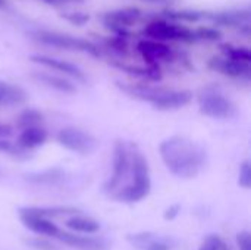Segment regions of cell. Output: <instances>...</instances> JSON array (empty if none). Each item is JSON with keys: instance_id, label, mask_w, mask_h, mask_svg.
<instances>
[{"instance_id": "1", "label": "cell", "mask_w": 251, "mask_h": 250, "mask_svg": "<svg viewBox=\"0 0 251 250\" xmlns=\"http://www.w3.org/2000/svg\"><path fill=\"white\" fill-rule=\"evenodd\" d=\"M160 158L169 172L182 180L196 178L207 165L206 149L185 136H172L159 146Z\"/></svg>"}, {"instance_id": "2", "label": "cell", "mask_w": 251, "mask_h": 250, "mask_svg": "<svg viewBox=\"0 0 251 250\" xmlns=\"http://www.w3.org/2000/svg\"><path fill=\"white\" fill-rule=\"evenodd\" d=\"M129 169L132 174V183L116 193H110L112 199L124 203H135L146 199L151 190V178L147 158L138 149V146H129Z\"/></svg>"}, {"instance_id": "3", "label": "cell", "mask_w": 251, "mask_h": 250, "mask_svg": "<svg viewBox=\"0 0 251 250\" xmlns=\"http://www.w3.org/2000/svg\"><path fill=\"white\" fill-rule=\"evenodd\" d=\"M29 37L49 47L54 49H62V50H69V52H78V53H87L93 57H100L101 50L100 46L81 37H75L66 32L60 31H51V29H34L29 32Z\"/></svg>"}, {"instance_id": "4", "label": "cell", "mask_w": 251, "mask_h": 250, "mask_svg": "<svg viewBox=\"0 0 251 250\" xmlns=\"http://www.w3.org/2000/svg\"><path fill=\"white\" fill-rule=\"evenodd\" d=\"M200 112L212 119H231L237 116L238 108L235 102L216 85H207L197 96Z\"/></svg>"}, {"instance_id": "5", "label": "cell", "mask_w": 251, "mask_h": 250, "mask_svg": "<svg viewBox=\"0 0 251 250\" xmlns=\"http://www.w3.org/2000/svg\"><path fill=\"white\" fill-rule=\"evenodd\" d=\"M143 35L147 38H151V40L163 41V43H168V41L169 43L171 41L187 43V44L199 43L196 29H193L187 25H182L179 22L168 21L165 18L150 21L143 28Z\"/></svg>"}, {"instance_id": "6", "label": "cell", "mask_w": 251, "mask_h": 250, "mask_svg": "<svg viewBox=\"0 0 251 250\" xmlns=\"http://www.w3.org/2000/svg\"><path fill=\"white\" fill-rule=\"evenodd\" d=\"M143 10L135 7V6H128V7H119V9H113V10H107L103 12L99 19L101 22V25L112 31L113 34L118 35H126L131 37L129 28L137 24L141 18H143Z\"/></svg>"}, {"instance_id": "7", "label": "cell", "mask_w": 251, "mask_h": 250, "mask_svg": "<svg viewBox=\"0 0 251 250\" xmlns=\"http://www.w3.org/2000/svg\"><path fill=\"white\" fill-rule=\"evenodd\" d=\"M56 140L62 147L82 156L91 155L97 149V139L91 133L78 127H65L59 130Z\"/></svg>"}, {"instance_id": "8", "label": "cell", "mask_w": 251, "mask_h": 250, "mask_svg": "<svg viewBox=\"0 0 251 250\" xmlns=\"http://www.w3.org/2000/svg\"><path fill=\"white\" fill-rule=\"evenodd\" d=\"M203 19L212 22L213 25L232 28L247 37L251 32V10L249 7L226 9V10H218V12L204 10Z\"/></svg>"}, {"instance_id": "9", "label": "cell", "mask_w": 251, "mask_h": 250, "mask_svg": "<svg viewBox=\"0 0 251 250\" xmlns=\"http://www.w3.org/2000/svg\"><path fill=\"white\" fill-rule=\"evenodd\" d=\"M135 50L147 65L160 66V63H171L179 59V53L169 44L151 38H143L137 43Z\"/></svg>"}, {"instance_id": "10", "label": "cell", "mask_w": 251, "mask_h": 250, "mask_svg": "<svg viewBox=\"0 0 251 250\" xmlns=\"http://www.w3.org/2000/svg\"><path fill=\"white\" fill-rule=\"evenodd\" d=\"M112 175L104 183V192L113 193L119 184L124 181L129 169V146L124 140H116L113 146V162H112Z\"/></svg>"}, {"instance_id": "11", "label": "cell", "mask_w": 251, "mask_h": 250, "mask_svg": "<svg viewBox=\"0 0 251 250\" xmlns=\"http://www.w3.org/2000/svg\"><path fill=\"white\" fill-rule=\"evenodd\" d=\"M207 68L232 80H251V62L237 60L226 56H215L207 60Z\"/></svg>"}, {"instance_id": "12", "label": "cell", "mask_w": 251, "mask_h": 250, "mask_svg": "<svg viewBox=\"0 0 251 250\" xmlns=\"http://www.w3.org/2000/svg\"><path fill=\"white\" fill-rule=\"evenodd\" d=\"M29 60L34 62V63H38V65H41L44 68H49V69L62 72L66 77H69V78H72V80H75L78 83H82V84L87 83L85 72L78 65L71 63L68 60L57 59V57H53V56H47V55H31L29 56Z\"/></svg>"}, {"instance_id": "13", "label": "cell", "mask_w": 251, "mask_h": 250, "mask_svg": "<svg viewBox=\"0 0 251 250\" xmlns=\"http://www.w3.org/2000/svg\"><path fill=\"white\" fill-rule=\"evenodd\" d=\"M56 239L66 246L79 250H109V243L104 240H100V239L82 237V236H75V234L63 233V231H60L56 236Z\"/></svg>"}, {"instance_id": "14", "label": "cell", "mask_w": 251, "mask_h": 250, "mask_svg": "<svg viewBox=\"0 0 251 250\" xmlns=\"http://www.w3.org/2000/svg\"><path fill=\"white\" fill-rule=\"evenodd\" d=\"M112 66L121 69L122 72L137 77L140 80H146V81H160L162 80V71L160 66H140V65H132V63H125L122 60H110Z\"/></svg>"}, {"instance_id": "15", "label": "cell", "mask_w": 251, "mask_h": 250, "mask_svg": "<svg viewBox=\"0 0 251 250\" xmlns=\"http://www.w3.org/2000/svg\"><path fill=\"white\" fill-rule=\"evenodd\" d=\"M21 222L31 231L40 234V236H46V237H56L60 230L56 224H53L51 221H49V218H43V217H37V215H26V214H19Z\"/></svg>"}, {"instance_id": "16", "label": "cell", "mask_w": 251, "mask_h": 250, "mask_svg": "<svg viewBox=\"0 0 251 250\" xmlns=\"http://www.w3.org/2000/svg\"><path fill=\"white\" fill-rule=\"evenodd\" d=\"M49 139V133L46 128H43L41 125L37 127H28L21 130V134L18 137L16 144L25 150H34L40 146H43Z\"/></svg>"}, {"instance_id": "17", "label": "cell", "mask_w": 251, "mask_h": 250, "mask_svg": "<svg viewBox=\"0 0 251 250\" xmlns=\"http://www.w3.org/2000/svg\"><path fill=\"white\" fill-rule=\"evenodd\" d=\"M32 78L59 93H65V94H72L76 91V87L75 84L71 81V80H66L63 77H59V75H53L50 72H43V71H34L32 74Z\"/></svg>"}, {"instance_id": "18", "label": "cell", "mask_w": 251, "mask_h": 250, "mask_svg": "<svg viewBox=\"0 0 251 250\" xmlns=\"http://www.w3.org/2000/svg\"><path fill=\"white\" fill-rule=\"evenodd\" d=\"M26 91L12 83L0 80V108L1 106H16L26 102Z\"/></svg>"}, {"instance_id": "19", "label": "cell", "mask_w": 251, "mask_h": 250, "mask_svg": "<svg viewBox=\"0 0 251 250\" xmlns=\"http://www.w3.org/2000/svg\"><path fill=\"white\" fill-rule=\"evenodd\" d=\"M65 178V171L60 168H49L38 172H29L24 175V180L34 186H54Z\"/></svg>"}, {"instance_id": "20", "label": "cell", "mask_w": 251, "mask_h": 250, "mask_svg": "<svg viewBox=\"0 0 251 250\" xmlns=\"http://www.w3.org/2000/svg\"><path fill=\"white\" fill-rule=\"evenodd\" d=\"M19 214H26V215H37L43 218H57L63 215H79L81 211L72 206H49V208H35V206H28V208H21Z\"/></svg>"}, {"instance_id": "21", "label": "cell", "mask_w": 251, "mask_h": 250, "mask_svg": "<svg viewBox=\"0 0 251 250\" xmlns=\"http://www.w3.org/2000/svg\"><path fill=\"white\" fill-rule=\"evenodd\" d=\"M204 10H196V9H166L160 13V18H165L168 21L179 22V24H196L203 21Z\"/></svg>"}, {"instance_id": "22", "label": "cell", "mask_w": 251, "mask_h": 250, "mask_svg": "<svg viewBox=\"0 0 251 250\" xmlns=\"http://www.w3.org/2000/svg\"><path fill=\"white\" fill-rule=\"evenodd\" d=\"M65 225L72 231H79V233H87V234H93L100 230V225L97 221H94L93 218L81 217V214L72 215V218L68 220Z\"/></svg>"}, {"instance_id": "23", "label": "cell", "mask_w": 251, "mask_h": 250, "mask_svg": "<svg viewBox=\"0 0 251 250\" xmlns=\"http://www.w3.org/2000/svg\"><path fill=\"white\" fill-rule=\"evenodd\" d=\"M101 41H103V49L112 52L116 56H122L124 57L129 52V44H128L129 37H126V35L113 34L112 37H106Z\"/></svg>"}, {"instance_id": "24", "label": "cell", "mask_w": 251, "mask_h": 250, "mask_svg": "<svg viewBox=\"0 0 251 250\" xmlns=\"http://www.w3.org/2000/svg\"><path fill=\"white\" fill-rule=\"evenodd\" d=\"M43 122H44V115L38 109H32V108L24 109L16 118V127L19 130L28 128V127H37V125H41Z\"/></svg>"}, {"instance_id": "25", "label": "cell", "mask_w": 251, "mask_h": 250, "mask_svg": "<svg viewBox=\"0 0 251 250\" xmlns=\"http://www.w3.org/2000/svg\"><path fill=\"white\" fill-rule=\"evenodd\" d=\"M221 52L224 56L231 57V59H237V60H244V62H251V52L249 47H243V46H234V44H221L219 46Z\"/></svg>"}, {"instance_id": "26", "label": "cell", "mask_w": 251, "mask_h": 250, "mask_svg": "<svg viewBox=\"0 0 251 250\" xmlns=\"http://www.w3.org/2000/svg\"><path fill=\"white\" fill-rule=\"evenodd\" d=\"M194 29H196L199 41L216 43V41H221V38H222V32L218 28H213V27H199V28H194Z\"/></svg>"}, {"instance_id": "27", "label": "cell", "mask_w": 251, "mask_h": 250, "mask_svg": "<svg viewBox=\"0 0 251 250\" xmlns=\"http://www.w3.org/2000/svg\"><path fill=\"white\" fill-rule=\"evenodd\" d=\"M154 239H156V234H154V233H150V231H143V233H137V234H129V236H126V240H128L132 246H135L137 249L140 250H144V248H146L149 243H151Z\"/></svg>"}, {"instance_id": "28", "label": "cell", "mask_w": 251, "mask_h": 250, "mask_svg": "<svg viewBox=\"0 0 251 250\" xmlns=\"http://www.w3.org/2000/svg\"><path fill=\"white\" fill-rule=\"evenodd\" d=\"M199 250H229V249H228L226 243H225L219 236H216V234H210V236H207V237L203 240V243H201V246H200V249Z\"/></svg>"}, {"instance_id": "29", "label": "cell", "mask_w": 251, "mask_h": 250, "mask_svg": "<svg viewBox=\"0 0 251 250\" xmlns=\"http://www.w3.org/2000/svg\"><path fill=\"white\" fill-rule=\"evenodd\" d=\"M60 18H63L65 21H68L74 25H78V27H81L90 21V15L85 12H62Z\"/></svg>"}, {"instance_id": "30", "label": "cell", "mask_w": 251, "mask_h": 250, "mask_svg": "<svg viewBox=\"0 0 251 250\" xmlns=\"http://www.w3.org/2000/svg\"><path fill=\"white\" fill-rule=\"evenodd\" d=\"M238 184L243 189H251V164L250 161H244L240 167V174H238Z\"/></svg>"}, {"instance_id": "31", "label": "cell", "mask_w": 251, "mask_h": 250, "mask_svg": "<svg viewBox=\"0 0 251 250\" xmlns=\"http://www.w3.org/2000/svg\"><path fill=\"white\" fill-rule=\"evenodd\" d=\"M28 246L34 248L37 250H57V248L51 243H49L47 240H41V239H28L25 240Z\"/></svg>"}, {"instance_id": "32", "label": "cell", "mask_w": 251, "mask_h": 250, "mask_svg": "<svg viewBox=\"0 0 251 250\" xmlns=\"http://www.w3.org/2000/svg\"><path fill=\"white\" fill-rule=\"evenodd\" d=\"M237 245L240 250H251V236L249 231H241L237 234Z\"/></svg>"}, {"instance_id": "33", "label": "cell", "mask_w": 251, "mask_h": 250, "mask_svg": "<svg viewBox=\"0 0 251 250\" xmlns=\"http://www.w3.org/2000/svg\"><path fill=\"white\" fill-rule=\"evenodd\" d=\"M144 250H171V246H169V242L168 240H163V239H154L151 243H149Z\"/></svg>"}, {"instance_id": "34", "label": "cell", "mask_w": 251, "mask_h": 250, "mask_svg": "<svg viewBox=\"0 0 251 250\" xmlns=\"http://www.w3.org/2000/svg\"><path fill=\"white\" fill-rule=\"evenodd\" d=\"M179 212H181V206H179V205H172V206H169V208L165 211L163 218H165L166 221H174V220L178 217Z\"/></svg>"}, {"instance_id": "35", "label": "cell", "mask_w": 251, "mask_h": 250, "mask_svg": "<svg viewBox=\"0 0 251 250\" xmlns=\"http://www.w3.org/2000/svg\"><path fill=\"white\" fill-rule=\"evenodd\" d=\"M13 136V127L6 122H0V139H9Z\"/></svg>"}, {"instance_id": "36", "label": "cell", "mask_w": 251, "mask_h": 250, "mask_svg": "<svg viewBox=\"0 0 251 250\" xmlns=\"http://www.w3.org/2000/svg\"><path fill=\"white\" fill-rule=\"evenodd\" d=\"M40 1H43L49 6H53V7H60L66 3V0H40Z\"/></svg>"}, {"instance_id": "37", "label": "cell", "mask_w": 251, "mask_h": 250, "mask_svg": "<svg viewBox=\"0 0 251 250\" xmlns=\"http://www.w3.org/2000/svg\"><path fill=\"white\" fill-rule=\"evenodd\" d=\"M143 1L153 3V4H163V6H168V4H172V3H175V0H143Z\"/></svg>"}, {"instance_id": "38", "label": "cell", "mask_w": 251, "mask_h": 250, "mask_svg": "<svg viewBox=\"0 0 251 250\" xmlns=\"http://www.w3.org/2000/svg\"><path fill=\"white\" fill-rule=\"evenodd\" d=\"M6 6V0H0V7H4Z\"/></svg>"}, {"instance_id": "39", "label": "cell", "mask_w": 251, "mask_h": 250, "mask_svg": "<svg viewBox=\"0 0 251 250\" xmlns=\"http://www.w3.org/2000/svg\"><path fill=\"white\" fill-rule=\"evenodd\" d=\"M66 1H75V3H79V1H82V0H66Z\"/></svg>"}, {"instance_id": "40", "label": "cell", "mask_w": 251, "mask_h": 250, "mask_svg": "<svg viewBox=\"0 0 251 250\" xmlns=\"http://www.w3.org/2000/svg\"><path fill=\"white\" fill-rule=\"evenodd\" d=\"M0 177H1V171H0Z\"/></svg>"}]
</instances>
